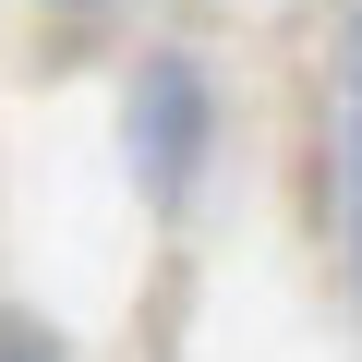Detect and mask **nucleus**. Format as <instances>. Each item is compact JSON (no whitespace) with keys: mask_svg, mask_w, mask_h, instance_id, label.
<instances>
[{"mask_svg":"<svg viewBox=\"0 0 362 362\" xmlns=\"http://www.w3.org/2000/svg\"><path fill=\"white\" fill-rule=\"evenodd\" d=\"M194 121H206L194 73H181V61H157V73H145V109H133V133H145V169H157V181H181V169H194Z\"/></svg>","mask_w":362,"mask_h":362,"instance_id":"obj_1","label":"nucleus"},{"mask_svg":"<svg viewBox=\"0 0 362 362\" xmlns=\"http://www.w3.org/2000/svg\"><path fill=\"white\" fill-rule=\"evenodd\" d=\"M0 362H37V338H25V326H0Z\"/></svg>","mask_w":362,"mask_h":362,"instance_id":"obj_2","label":"nucleus"}]
</instances>
